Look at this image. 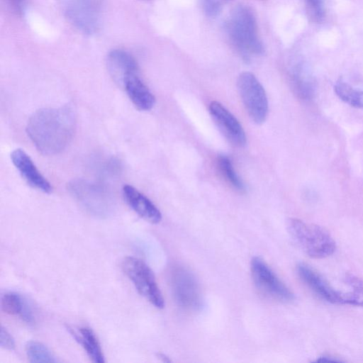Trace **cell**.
Instances as JSON below:
<instances>
[{
	"instance_id": "6da1fadb",
	"label": "cell",
	"mask_w": 363,
	"mask_h": 363,
	"mask_svg": "<svg viewBox=\"0 0 363 363\" xmlns=\"http://www.w3.org/2000/svg\"><path fill=\"white\" fill-rule=\"evenodd\" d=\"M76 123L74 111L69 106L41 108L30 117L26 133L41 154L55 155L72 141Z\"/></svg>"
},
{
	"instance_id": "7a4b0ae2",
	"label": "cell",
	"mask_w": 363,
	"mask_h": 363,
	"mask_svg": "<svg viewBox=\"0 0 363 363\" xmlns=\"http://www.w3.org/2000/svg\"><path fill=\"white\" fill-rule=\"evenodd\" d=\"M225 30L231 43L245 62L253 55L264 53V48L258 36L256 18L249 6H235L225 23Z\"/></svg>"
},
{
	"instance_id": "3957f363",
	"label": "cell",
	"mask_w": 363,
	"mask_h": 363,
	"mask_svg": "<svg viewBox=\"0 0 363 363\" xmlns=\"http://www.w3.org/2000/svg\"><path fill=\"white\" fill-rule=\"evenodd\" d=\"M286 228L294 242L311 258H325L335 251V240L325 229L319 225L290 218Z\"/></svg>"
},
{
	"instance_id": "277c9868",
	"label": "cell",
	"mask_w": 363,
	"mask_h": 363,
	"mask_svg": "<svg viewBox=\"0 0 363 363\" xmlns=\"http://www.w3.org/2000/svg\"><path fill=\"white\" fill-rule=\"evenodd\" d=\"M67 190L81 206L96 216H107L113 209V195L101 184L74 179L67 184Z\"/></svg>"
},
{
	"instance_id": "5b68a950",
	"label": "cell",
	"mask_w": 363,
	"mask_h": 363,
	"mask_svg": "<svg viewBox=\"0 0 363 363\" xmlns=\"http://www.w3.org/2000/svg\"><path fill=\"white\" fill-rule=\"evenodd\" d=\"M122 269L142 296L155 307L164 308V300L155 274L144 261L135 257H127L122 262Z\"/></svg>"
},
{
	"instance_id": "8992f818",
	"label": "cell",
	"mask_w": 363,
	"mask_h": 363,
	"mask_svg": "<svg viewBox=\"0 0 363 363\" xmlns=\"http://www.w3.org/2000/svg\"><path fill=\"white\" fill-rule=\"evenodd\" d=\"M64 13L68 21L81 33L91 35L101 28V0H65Z\"/></svg>"
},
{
	"instance_id": "52a82bcc",
	"label": "cell",
	"mask_w": 363,
	"mask_h": 363,
	"mask_svg": "<svg viewBox=\"0 0 363 363\" xmlns=\"http://www.w3.org/2000/svg\"><path fill=\"white\" fill-rule=\"evenodd\" d=\"M238 91L245 110L254 123L261 124L268 113V100L265 90L251 72H242L237 81Z\"/></svg>"
},
{
	"instance_id": "ba28073f",
	"label": "cell",
	"mask_w": 363,
	"mask_h": 363,
	"mask_svg": "<svg viewBox=\"0 0 363 363\" xmlns=\"http://www.w3.org/2000/svg\"><path fill=\"white\" fill-rule=\"evenodd\" d=\"M250 269L255 285L264 295L281 302L294 300V294L262 259L253 257Z\"/></svg>"
},
{
	"instance_id": "9c48e42d",
	"label": "cell",
	"mask_w": 363,
	"mask_h": 363,
	"mask_svg": "<svg viewBox=\"0 0 363 363\" xmlns=\"http://www.w3.org/2000/svg\"><path fill=\"white\" fill-rule=\"evenodd\" d=\"M170 279L172 294L178 305L194 311L202 307L200 289L191 272L182 267H177L172 269Z\"/></svg>"
},
{
	"instance_id": "30bf717a",
	"label": "cell",
	"mask_w": 363,
	"mask_h": 363,
	"mask_svg": "<svg viewBox=\"0 0 363 363\" xmlns=\"http://www.w3.org/2000/svg\"><path fill=\"white\" fill-rule=\"evenodd\" d=\"M208 110L220 131L229 143L239 147L245 145L247 138L241 124L225 106L214 101L209 104Z\"/></svg>"
},
{
	"instance_id": "8fae6325",
	"label": "cell",
	"mask_w": 363,
	"mask_h": 363,
	"mask_svg": "<svg viewBox=\"0 0 363 363\" xmlns=\"http://www.w3.org/2000/svg\"><path fill=\"white\" fill-rule=\"evenodd\" d=\"M12 163L22 178L33 189L45 194H50L51 184L40 172L30 156L22 149L18 148L11 153Z\"/></svg>"
},
{
	"instance_id": "7c38bea8",
	"label": "cell",
	"mask_w": 363,
	"mask_h": 363,
	"mask_svg": "<svg viewBox=\"0 0 363 363\" xmlns=\"http://www.w3.org/2000/svg\"><path fill=\"white\" fill-rule=\"evenodd\" d=\"M301 281L318 296L331 303L341 304L342 291L336 290L318 272L306 264L296 267Z\"/></svg>"
},
{
	"instance_id": "4fadbf2b",
	"label": "cell",
	"mask_w": 363,
	"mask_h": 363,
	"mask_svg": "<svg viewBox=\"0 0 363 363\" xmlns=\"http://www.w3.org/2000/svg\"><path fill=\"white\" fill-rule=\"evenodd\" d=\"M123 196L127 204L141 218L152 224L159 223L162 214L157 207L143 194L131 185H124Z\"/></svg>"
},
{
	"instance_id": "5bb4252c",
	"label": "cell",
	"mask_w": 363,
	"mask_h": 363,
	"mask_svg": "<svg viewBox=\"0 0 363 363\" xmlns=\"http://www.w3.org/2000/svg\"><path fill=\"white\" fill-rule=\"evenodd\" d=\"M121 86L123 87L132 104L139 111H147L154 106L155 98L140 77L139 72L125 77Z\"/></svg>"
},
{
	"instance_id": "9a60e30c",
	"label": "cell",
	"mask_w": 363,
	"mask_h": 363,
	"mask_svg": "<svg viewBox=\"0 0 363 363\" xmlns=\"http://www.w3.org/2000/svg\"><path fill=\"white\" fill-rule=\"evenodd\" d=\"M106 65L110 75L120 86L125 77L139 72L138 65L134 57L121 49H114L108 52Z\"/></svg>"
},
{
	"instance_id": "2e32d148",
	"label": "cell",
	"mask_w": 363,
	"mask_h": 363,
	"mask_svg": "<svg viewBox=\"0 0 363 363\" xmlns=\"http://www.w3.org/2000/svg\"><path fill=\"white\" fill-rule=\"evenodd\" d=\"M290 81L294 93L303 100H311L315 92V82L307 66L298 62L291 68Z\"/></svg>"
},
{
	"instance_id": "e0dca14e",
	"label": "cell",
	"mask_w": 363,
	"mask_h": 363,
	"mask_svg": "<svg viewBox=\"0 0 363 363\" xmlns=\"http://www.w3.org/2000/svg\"><path fill=\"white\" fill-rule=\"evenodd\" d=\"M75 340L82 346L91 361L94 363H104V356L94 331L88 327H81L77 331L69 328Z\"/></svg>"
},
{
	"instance_id": "ac0fdd59",
	"label": "cell",
	"mask_w": 363,
	"mask_h": 363,
	"mask_svg": "<svg viewBox=\"0 0 363 363\" xmlns=\"http://www.w3.org/2000/svg\"><path fill=\"white\" fill-rule=\"evenodd\" d=\"M345 283L348 289L342 291L341 304L363 307V279L350 274Z\"/></svg>"
},
{
	"instance_id": "d6986e66",
	"label": "cell",
	"mask_w": 363,
	"mask_h": 363,
	"mask_svg": "<svg viewBox=\"0 0 363 363\" xmlns=\"http://www.w3.org/2000/svg\"><path fill=\"white\" fill-rule=\"evenodd\" d=\"M336 95L350 106L363 108V89L353 87L342 79L337 80L334 85Z\"/></svg>"
},
{
	"instance_id": "ffe728a7",
	"label": "cell",
	"mask_w": 363,
	"mask_h": 363,
	"mask_svg": "<svg viewBox=\"0 0 363 363\" xmlns=\"http://www.w3.org/2000/svg\"><path fill=\"white\" fill-rule=\"evenodd\" d=\"M27 357L32 363H56L57 359L43 343L30 341L26 347Z\"/></svg>"
},
{
	"instance_id": "44dd1931",
	"label": "cell",
	"mask_w": 363,
	"mask_h": 363,
	"mask_svg": "<svg viewBox=\"0 0 363 363\" xmlns=\"http://www.w3.org/2000/svg\"><path fill=\"white\" fill-rule=\"evenodd\" d=\"M217 164L220 174L231 186L240 191L245 190V184L235 171L233 163L227 155H219Z\"/></svg>"
},
{
	"instance_id": "7402d4cb",
	"label": "cell",
	"mask_w": 363,
	"mask_h": 363,
	"mask_svg": "<svg viewBox=\"0 0 363 363\" xmlns=\"http://www.w3.org/2000/svg\"><path fill=\"white\" fill-rule=\"evenodd\" d=\"M24 303V298L18 293L8 292L1 298V310L9 315L21 313Z\"/></svg>"
},
{
	"instance_id": "603a6c76",
	"label": "cell",
	"mask_w": 363,
	"mask_h": 363,
	"mask_svg": "<svg viewBox=\"0 0 363 363\" xmlns=\"http://www.w3.org/2000/svg\"><path fill=\"white\" fill-rule=\"evenodd\" d=\"M308 13L315 22H321L325 17V6L323 0H304Z\"/></svg>"
},
{
	"instance_id": "cb8c5ba5",
	"label": "cell",
	"mask_w": 363,
	"mask_h": 363,
	"mask_svg": "<svg viewBox=\"0 0 363 363\" xmlns=\"http://www.w3.org/2000/svg\"><path fill=\"white\" fill-rule=\"evenodd\" d=\"M204 13L210 16L215 17L222 11L225 0H201Z\"/></svg>"
},
{
	"instance_id": "d4e9b609",
	"label": "cell",
	"mask_w": 363,
	"mask_h": 363,
	"mask_svg": "<svg viewBox=\"0 0 363 363\" xmlns=\"http://www.w3.org/2000/svg\"><path fill=\"white\" fill-rule=\"evenodd\" d=\"M9 10L15 16L22 17L25 15L28 0H4Z\"/></svg>"
},
{
	"instance_id": "484cf974",
	"label": "cell",
	"mask_w": 363,
	"mask_h": 363,
	"mask_svg": "<svg viewBox=\"0 0 363 363\" xmlns=\"http://www.w3.org/2000/svg\"><path fill=\"white\" fill-rule=\"evenodd\" d=\"M0 346L8 350H13L16 347L15 340L10 333L4 327L0 328Z\"/></svg>"
},
{
	"instance_id": "4316f807",
	"label": "cell",
	"mask_w": 363,
	"mask_h": 363,
	"mask_svg": "<svg viewBox=\"0 0 363 363\" xmlns=\"http://www.w3.org/2000/svg\"><path fill=\"white\" fill-rule=\"evenodd\" d=\"M20 318L28 324H33L35 323V317L32 308L29 303L24 299L22 311L19 314Z\"/></svg>"
},
{
	"instance_id": "83f0119b",
	"label": "cell",
	"mask_w": 363,
	"mask_h": 363,
	"mask_svg": "<svg viewBox=\"0 0 363 363\" xmlns=\"http://www.w3.org/2000/svg\"><path fill=\"white\" fill-rule=\"evenodd\" d=\"M340 362H341V361L337 360L332 357H328V356L320 357L315 361V362H316V363H318H318H337Z\"/></svg>"
},
{
	"instance_id": "f1b7e54d",
	"label": "cell",
	"mask_w": 363,
	"mask_h": 363,
	"mask_svg": "<svg viewBox=\"0 0 363 363\" xmlns=\"http://www.w3.org/2000/svg\"><path fill=\"white\" fill-rule=\"evenodd\" d=\"M157 357L163 362H170L171 360L169 359V357L163 354V353H157Z\"/></svg>"
},
{
	"instance_id": "f546056e",
	"label": "cell",
	"mask_w": 363,
	"mask_h": 363,
	"mask_svg": "<svg viewBox=\"0 0 363 363\" xmlns=\"http://www.w3.org/2000/svg\"><path fill=\"white\" fill-rule=\"evenodd\" d=\"M145 1H149V0H145Z\"/></svg>"
}]
</instances>
